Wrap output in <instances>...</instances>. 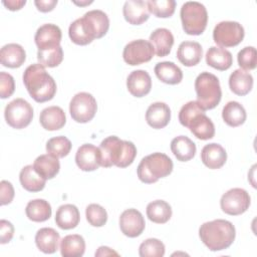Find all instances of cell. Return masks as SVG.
I'll return each mask as SVG.
<instances>
[{"label":"cell","mask_w":257,"mask_h":257,"mask_svg":"<svg viewBox=\"0 0 257 257\" xmlns=\"http://www.w3.org/2000/svg\"><path fill=\"white\" fill-rule=\"evenodd\" d=\"M100 151V166L109 168L116 166L125 168L133 164L137 156V148L130 141H122L116 136L105 138L99 145Z\"/></svg>","instance_id":"1"},{"label":"cell","mask_w":257,"mask_h":257,"mask_svg":"<svg viewBox=\"0 0 257 257\" xmlns=\"http://www.w3.org/2000/svg\"><path fill=\"white\" fill-rule=\"evenodd\" d=\"M24 85L30 96L37 102L52 99L56 93V83L40 63L29 65L23 73Z\"/></svg>","instance_id":"2"},{"label":"cell","mask_w":257,"mask_h":257,"mask_svg":"<svg viewBox=\"0 0 257 257\" xmlns=\"http://www.w3.org/2000/svg\"><path fill=\"white\" fill-rule=\"evenodd\" d=\"M199 236L209 250L221 251L232 245L236 230L230 221L217 219L202 224L199 229Z\"/></svg>","instance_id":"3"},{"label":"cell","mask_w":257,"mask_h":257,"mask_svg":"<svg viewBox=\"0 0 257 257\" xmlns=\"http://www.w3.org/2000/svg\"><path fill=\"white\" fill-rule=\"evenodd\" d=\"M173 171L172 160L163 153H153L143 158L138 166V177L146 184L156 183L169 176Z\"/></svg>","instance_id":"4"},{"label":"cell","mask_w":257,"mask_h":257,"mask_svg":"<svg viewBox=\"0 0 257 257\" xmlns=\"http://www.w3.org/2000/svg\"><path fill=\"white\" fill-rule=\"evenodd\" d=\"M197 101L204 110L216 107L222 97L219 78L213 73L201 72L195 80Z\"/></svg>","instance_id":"5"},{"label":"cell","mask_w":257,"mask_h":257,"mask_svg":"<svg viewBox=\"0 0 257 257\" xmlns=\"http://www.w3.org/2000/svg\"><path fill=\"white\" fill-rule=\"evenodd\" d=\"M182 26L189 35H200L204 32L208 22L206 7L197 1H187L180 11Z\"/></svg>","instance_id":"6"},{"label":"cell","mask_w":257,"mask_h":257,"mask_svg":"<svg viewBox=\"0 0 257 257\" xmlns=\"http://www.w3.org/2000/svg\"><path fill=\"white\" fill-rule=\"evenodd\" d=\"M6 122L13 128L26 127L33 118V108L31 104L23 98H15L10 101L4 110Z\"/></svg>","instance_id":"7"},{"label":"cell","mask_w":257,"mask_h":257,"mask_svg":"<svg viewBox=\"0 0 257 257\" xmlns=\"http://www.w3.org/2000/svg\"><path fill=\"white\" fill-rule=\"evenodd\" d=\"M97 110L95 98L88 92L76 93L70 100L69 112L73 120L84 123L91 120Z\"/></svg>","instance_id":"8"},{"label":"cell","mask_w":257,"mask_h":257,"mask_svg":"<svg viewBox=\"0 0 257 257\" xmlns=\"http://www.w3.org/2000/svg\"><path fill=\"white\" fill-rule=\"evenodd\" d=\"M243 26L236 21H221L213 30V39L220 47H233L244 38Z\"/></svg>","instance_id":"9"},{"label":"cell","mask_w":257,"mask_h":257,"mask_svg":"<svg viewBox=\"0 0 257 257\" xmlns=\"http://www.w3.org/2000/svg\"><path fill=\"white\" fill-rule=\"evenodd\" d=\"M251 198L248 192L241 188H233L224 193L220 200V206L224 213L237 216L246 212L250 206Z\"/></svg>","instance_id":"10"},{"label":"cell","mask_w":257,"mask_h":257,"mask_svg":"<svg viewBox=\"0 0 257 257\" xmlns=\"http://www.w3.org/2000/svg\"><path fill=\"white\" fill-rule=\"evenodd\" d=\"M154 54L155 51L152 44L145 39H137L128 42L122 51L124 62L133 66L150 61Z\"/></svg>","instance_id":"11"},{"label":"cell","mask_w":257,"mask_h":257,"mask_svg":"<svg viewBox=\"0 0 257 257\" xmlns=\"http://www.w3.org/2000/svg\"><path fill=\"white\" fill-rule=\"evenodd\" d=\"M146 227L145 219L137 209H126L120 214L119 228L123 235L135 238L140 236Z\"/></svg>","instance_id":"12"},{"label":"cell","mask_w":257,"mask_h":257,"mask_svg":"<svg viewBox=\"0 0 257 257\" xmlns=\"http://www.w3.org/2000/svg\"><path fill=\"white\" fill-rule=\"evenodd\" d=\"M61 37L62 33L57 25L46 23L37 29L34 40L38 50H47L60 46Z\"/></svg>","instance_id":"13"},{"label":"cell","mask_w":257,"mask_h":257,"mask_svg":"<svg viewBox=\"0 0 257 257\" xmlns=\"http://www.w3.org/2000/svg\"><path fill=\"white\" fill-rule=\"evenodd\" d=\"M100 151L99 148L91 145L84 144L80 146L75 154V163L77 167L84 172H92L100 166Z\"/></svg>","instance_id":"14"},{"label":"cell","mask_w":257,"mask_h":257,"mask_svg":"<svg viewBox=\"0 0 257 257\" xmlns=\"http://www.w3.org/2000/svg\"><path fill=\"white\" fill-rule=\"evenodd\" d=\"M126 87L132 95L143 97L151 91L152 78L146 70H134L126 78Z\"/></svg>","instance_id":"15"},{"label":"cell","mask_w":257,"mask_h":257,"mask_svg":"<svg viewBox=\"0 0 257 257\" xmlns=\"http://www.w3.org/2000/svg\"><path fill=\"white\" fill-rule=\"evenodd\" d=\"M124 19L133 25H140L146 22L150 17V11L147 1L127 0L122 7Z\"/></svg>","instance_id":"16"},{"label":"cell","mask_w":257,"mask_h":257,"mask_svg":"<svg viewBox=\"0 0 257 257\" xmlns=\"http://www.w3.org/2000/svg\"><path fill=\"white\" fill-rule=\"evenodd\" d=\"M201 160L209 169H220L227 161V153L221 145L211 143L203 147L201 151Z\"/></svg>","instance_id":"17"},{"label":"cell","mask_w":257,"mask_h":257,"mask_svg":"<svg viewBox=\"0 0 257 257\" xmlns=\"http://www.w3.org/2000/svg\"><path fill=\"white\" fill-rule=\"evenodd\" d=\"M171 119V109L165 102L157 101L152 103L146 112V120L153 128L165 127Z\"/></svg>","instance_id":"18"},{"label":"cell","mask_w":257,"mask_h":257,"mask_svg":"<svg viewBox=\"0 0 257 257\" xmlns=\"http://www.w3.org/2000/svg\"><path fill=\"white\" fill-rule=\"evenodd\" d=\"M150 43L154 48L155 54L159 57H164L171 52L174 36L167 28H157L150 35Z\"/></svg>","instance_id":"19"},{"label":"cell","mask_w":257,"mask_h":257,"mask_svg":"<svg viewBox=\"0 0 257 257\" xmlns=\"http://www.w3.org/2000/svg\"><path fill=\"white\" fill-rule=\"evenodd\" d=\"M203 56V49L197 41H184L177 50V57L179 61L185 66L197 65Z\"/></svg>","instance_id":"20"},{"label":"cell","mask_w":257,"mask_h":257,"mask_svg":"<svg viewBox=\"0 0 257 257\" xmlns=\"http://www.w3.org/2000/svg\"><path fill=\"white\" fill-rule=\"evenodd\" d=\"M39 121L43 128L47 131H57L64 126L66 116L61 107L52 105L42 109L39 115Z\"/></svg>","instance_id":"21"},{"label":"cell","mask_w":257,"mask_h":257,"mask_svg":"<svg viewBox=\"0 0 257 257\" xmlns=\"http://www.w3.org/2000/svg\"><path fill=\"white\" fill-rule=\"evenodd\" d=\"M26 59V52L24 48L17 43H8L0 50L1 64L6 67L16 68L20 67Z\"/></svg>","instance_id":"22"},{"label":"cell","mask_w":257,"mask_h":257,"mask_svg":"<svg viewBox=\"0 0 257 257\" xmlns=\"http://www.w3.org/2000/svg\"><path fill=\"white\" fill-rule=\"evenodd\" d=\"M59 242V233L53 228H41L35 235V244L37 248L45 254H52L56 252L58 250Z\"/></svg>","instance_id":"23"},{"label":"cell","mask_w":257,"mask_h":257,"mask_svg":"<svg viewBox=\"0 0 257 257\" xmlns=\"http://www.w3.org/2000/svg\"><path fill=\"white\" fill-rule=\"evenodd\" d=\"M80 220V214L75 205L64 204L61 205L55 214L56 225L63 230L75 228Z\"/></svg>","instance_id":"24"},{"label":"cell","mask_w":257,"mask_h":257,"mask_svg":"<svg viewBox=\"0 0 257 257\" xmlns=\"http://www.w3.org/2000/svg\"><path fill=\"white\" fill-rule=\"evenodd\" d=\"M190 132L199 140H210L215 135V125L213 121L204 113L197 114L187 126Z\"/></svg>","instance_id":"25"},{"label":"cell","mask_w":257,"mask_h":257,"mask_svg":"<svg viewBox=\"0 0 257 257\" xmlns=\"http://www.w3.org/2000/svg\"><path fill=\"white\" fill-rule=\"evenodd\" d=\"M205 57L207 64L218 70H227L233 63L231 52L223 47H210Z\"/></svg>","instance_id":"26"},{"label":"cell","mask_w":257,"mask_h":257,"mask_svg":"<svg viewBox=\"0 0 257 257\" xmlns=\"http://www.w3.org/2000/svg\"><path fill=\"white\" fill-rule=\"evenodd\" d=\"M230 89L237 95H246L253 87V76L246 70L238 68L229 77Z\"/></svg>","instance_id":"27"},{"label":"cell","mask_w":257,"mask_h":257,"mask_svg":"<svg viewBox=\"0 0 257 257\" xmlns=\"http://www.w3.org/2000/svg\"><path fill=\"white\" fill-rule=\"evenodd\" d=\"M196 145L186 136H179L172 140L171 151L180 162H188L196 154Z\"/></svg>","instance_id":"28"},{"label":"cell","mask_w":257,"mask_h":257,"mask_svg":"<svg viewBox=\"0 0 257 257\" xmlns=\"http://www.w3.org/2000/svg\"><path fill=\"white\" fill-rule=\"evenodd\" d=\"M68 35L71 41L77 45H86L95 39L83 17L77 18L69 25Z\"/></svg>","instance_id":"29"},{"label":"cell","mask_w":257,"mask_h":257,"mask_svg":"<svg viewBox=\"0 0 257 257\" xmlns=\"http://www.w3.org/2000/svg\"><path fill=\"white\" fill-rule=\"evenodd\" d=\"M154 70L157 77L167 84H178L183 79V71L177 64L171 61L157 63Z\"/></svg>","instance_id":"30"},{"label":"cell","mask_w":257,"mask_h":257,"mask_svg":"<svg viewBox=\"0 0 257 257\" xmlns=\"http://www.w3.org/2000/svg\"><path fill=\"white\" fill-rule=\"evenodd\" d=\"M33 167L41 177H43L45 180H49L58 174L60 164L58 158L46 154L37 157L33 163Z\"/></svg>","instance_id":"31"},{"label":"cell","mask_w":257,"mask_h":257,"mask_svg":"<svg viewBox=\"0 0 257 257\" xmlns=\"http://www.w3.org/2000/svg\"><path fill=\"white\" fill-rule=\"evenodd\" d=\"M19 180L22 187L28 192H39L44 189L46 180L41 177L32 165H27L20 171Z\"/></svg>","instance_id":"32"},{"label":"cell","mask_w":257,"mask_h":257,"mask_svg":"<svg viewBox=\"0 0 257 257\" xmlns=\"http://www.w3.org/2000/svg\"><path fill=\"white\" fill-rule=\"evenodd\" d=\"M83 17L88 22L95 38H101L106 34L109 28V19L102 10L94 9L86 12Z\"/></svg>","instance_id":"33"},{"label":"cell","mask_w":257,"mask_h":257,"mask_svg":"<svg viewBox=\"0 0 257 257\" xmlns=\"http://www.w3.org/2000/svg\"><path fill=\"white\" fill-rule=\"evenodd\" d=\"M85 251V241L78 234L65 236L60 241V253L63 257H80Z\"/></svg>","instance_id":"34"},{"label":"cell","mask_w":257,"mask_h":257,"mask_svg":"<svg viewBox=\"0 0 257 257\" xmlns=\"http://www.w3.org/2000/svg\"><path fill=\"white\" fill-rule=\"evenodd\" d=\"M26 216L33 222H44L51 217V206L43 199L29 201L25 208Z\"/></svg>","instance_id":"35"},{"label":"cell","mask_w":257,"mask_h":257,"mask_svg":"<svg viewBox=\"0 0 257 257\" xmlns=\"http://www.w3.org/2000/svg\"><path fill=\"white\" fill-rule=\"evenodd\" d=\"M146 212L149 220L157 224H165L172 217V208L164 200H156L149 203Z\"/></svg>","instance_id":"36"},{"label":"cell","mask_w":257,"mask_h":257,"mask_svg":"<svg viewBox=\"0 0 257 257\" xmlns=\"http://www.w3.org/2000/svg\"><path fill=\"white\" fill-rule=\"evenodd\" d=\"M222 117L228 125L239 126L245 122L247 114L241 103L238 101H229L223 107Z\"/></svg>","instance_id":"37"},{"label":"cell","mask_w":257,"mask_h":257,"mask_svg":"<svg viewBox=\"0 0 257 257\" xmlns=\"http://www.w3.org/2000/svg\"><path fill=\"white\" fill-rule=\"evenodd\" d=\"M71 150V142L63 136L51 138L46 143L47 154L52 155L56 158L66 157Z\"/></svg>","instance_id":"38"},{"label":"cell","mask_w":257,"mask_h":257,"mask_svg":"<svg viewBox=\"0 0 257 257\" xmlns=\"http://www.w3.org/2000/svg\"><path fill=\"white\" fill-rule=\"evenodd\" d=\"M150 13L159 18L171 17L176 8L175 0H150L147 1Z\"/></svg>","instance_id":"39"},{"label":"cell","mask_w":257,"mask_h":257,"mask_svg":"<svg viewBox=\"0 0 257 257\" xmlns=\"http://www.w3.org/2000/svg\"><path fill=\"white\" fill-rule=\"evenodd\" d=\"M38 62L44 67H56L63 60V50L61 46L53 49L38 50L37 52Z\"/></svg>","instance_id":"40"},{"label":"cell","mask_w":257,"mask_h":257,"mask_svg":"<svg viewBox=\"0 0 257 257\" xmlns=\"http://www.w3.org/2000/svg\"><path fill=\"white\" fill-rule=\"evenodd\" d=\"M139 254L141 257H163L165 245L157 238H149L140 245Z\"/></svg>","instance_id":"41"},{"label":"cell","mask_w":257,"mask_h":257,"mask_svg":"<svg viewBox=\"0 0 257 257\" xmlns=\"http://www.w3.org/2000/svg\"><path fill=\"white\" fill-rule=\"evenodd\" d=\"M85 217L87 222L93 227H101L107 221L105 209L98 204H89L85 209Z\"/></svg>","instance_id":"42"},{"label":"cell","mask_w":257,"mask_h":257,"mask_svg":"<svg viewBox=\"0 0 257 257\" xmlns=\"http://www.w3.org/2000/svg\"><path fill=\"white\" fill-rule=\"evenodd\" d=\"M238 64L241 69L252 70L257 65V52L254 46H246L242 48L237 55Z\"/></svg>","instance_id":"43"},{"label":"cell","mask_w":257,"mask_h":257,"mask_svg":"<svg viewBox=\"0 0 257 257\" xmlns=\"http://www.w3.org/2000/svg\"><path fill=\"white\" fill-rule=\"evenodd\" d=\"M205 110L201 107V105L198 103L197 100H191L188 101L186 104L182 106L179 112V120L182 125L188 126L189 122L200 113H204Z\"/></svg>","instance_id":"44"},{"label":"cell","mask_w":257,"mask_h":257,"mask_svg":"<svg viewBox=\"0 0 257 257\" xmlns=\"http://www.w3.org/2000/svg\"><path fill=\"white\" fill-rule=\"evenodd\" d=\"M15 90L14 78L11 74L1 71L0 72V97L7 98L13 94Z\"/></svg>","instance_id":"45"},{"label":"cell","mask_w":257,"mask_h":257,"mask_svg":"<svg viewBox=\"0 0 257 257\" xmlns=\"http://www.w3.org/2000/svg\"><path fill=\"white\" fill-rule=\"evenodd\" d=\"M14 198V188L8 181H1L0 183V204L2 206L10 204Z\"/></svg>","instance_id":"46"},{"label":"cell","mask_w":257,"mask_h":257,"mask_svg":"<svg viewBox=\"0 0 257 257\" xmlns=\"http://www.w3.org/2000/svg\"><path fill=\"white\" fill-rule=\"evenodd\" d=\"M14 235V226L11 222L2 219L0 221V243L6 244L11 241Z\"/></svg>","instance_id":"47"},{"label":"cell","mask_w":257,"mask_h":257,"mask_svg":"<svg viewBox=\"0 0 257 257\" xmlns=\"http://www.w3.org/2000/svg\"><path fill=\"white\" fill-rule=\"evenodd\" d=\"M34 4L39 11L49 12L56 6L57 0H35Z\"/></svg>","instance_id":"48"},{"label":"cell","mask_w":257,"mask_h":257,"mask_svg":"<svg viewBox=\"0 0 257 257\" xmlns=\"http://www.w3.org/2000/svg\"><path fill=\"white\" fill-rule=\"evenodd\" d=\"M3 5H5L9 10L11 11H15V10H19L21 9L25 4H26V0H4L2 1Z\"/></svg>","instance_id":"49"},{"label":"cell","mask_w":257,"mask_h":257,"mask_svg":"<svg viewBox=\"0 0 257 257\" xmlns=\"http://www.w3.org/2000/svg\"><path fill=\"white\" fill-rule=\"evenodd\" d=\"M106 255H115L117 256L118 253L111 250L109 247L106 246H100L98 250L95 252V256H106Z\"/></svg>","instance_id":"50"},{"label":"cell","mask_w":257,"mask_h":257,"mask_svg":"<svg viewBox=\"0 0 257 257\" xmlns=\"http://www.w3.org/2000/svg\"><path fill=\"white\" fill-rule=\"evenodd\" d=\"M73 3L74 4H76V5H80V6H83V5H88V4H90V3H92V1H83V2H77V1H73Z\"/></svg>","instance_id":"51"}]
</instances>
